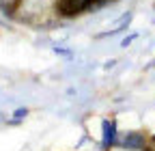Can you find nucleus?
Here are the masks:
<instances>
[{"label":"nucleus","instance_id":"nucleus-2","mask_svg":"<svg viewBox=\"0 0 155 151\" xmlns=\"http://www.w3.org/2000/svg\"><path fill=\"white\" fill-rule=\"evenodd\" d=\"M101 129H104V134H101V138H104V147L110 149L112 145H116V121H108V119H104V121H101Z\"/></svg>","mask_w":155,"mask_h":151},{"label":"nucleus","instance_id":"nucleus-4","mask_svg":"<svg viewBox=\"0 0 155 151\" xmlns=\"http://www.w3.org/2000/svg\"><path fill=\"white\" fill-rule=\"evenodd\" d=\"M134 39H136V35H129V37H127V39H125V41H123L121 45H123V48H127V45H129V43H131Z\"/></svg>","mask_w":155,"mask_h":151},{"label":"nucleus","instance_id":"nucleus-8","mask_svg":"<svg viewBox=\"0 0 155 151\" xmlns=\"http://www.w3.org/2000/svg\"><path fill=\"white\" fill-rule=\"evenodd\" d=\"M153 7H155V5H153Z\"/></svg>","mask_w":155,"mask_h":151},{"label":"nucleus","instance_id":"nucleus-6","mask_svg":"<svg viewBox=\"0 0 155 151\" xmlns=\"http://www.w3.org/2000/svg\"><path fill=\"white\" fill-rule=\"evenodd\" d=\"M153 65H155V61H153Z\"/></svg>","mask_w":155,"mask_h":151},{"label":"nucleus","instance_id":"nucleus-3","mask_svg":"<svg viewBox=\"0 0 155 151\" xmlns=\"http://www.w3.org/2000/svg\"><path fill=\"white\" fill-rule=\"evenodd\" d=\"M26 115H28V110H26V108H19V110H15V115H13V117H15V121H22Z\"/></svg>","mask_w":155,"mask_h":151},{"label":"nucleus","instance_id":"nucleus-7","mask_svg":"<svg viewBox=\"0 0 155 151\" xmlns=\"http://www.w3.org/2000/svg\"><path fill=\"white\" fill-rule=\"evenodd\" d=\"M153 140H155V136H153Z\"/></svg>","mask_w":155,"mask_h":151},{"label":"nucleus","instance_id":"nucleus-5","mask_svg":"<svg viewBox=\"0 0 155 151\" xmlns=\"http://www.w3.org/2000/svg\"><path fill=\"white\" fill-rule=\"evenodd\" d=\"M140 151H151V149H140Z\"/></svg>","mask_w":155,"mask_h":151},{"label":"nucleus","instance_id":"nucleus-1","mask_svg":"<svg viewBox=\"0 0 155 151\" xmlns=\"http://www.w3.org/2000/svg\"><path fill=\"white\" fill-rule=\"evenodd\" d=\"M116 145L123 147V149H129V151H131V149H134V151H140V149H144V145H147V136L140 134V132H127L121 140H116Z\"/></svg>","mask_w":155,"mask_h":151}]
</instances>
